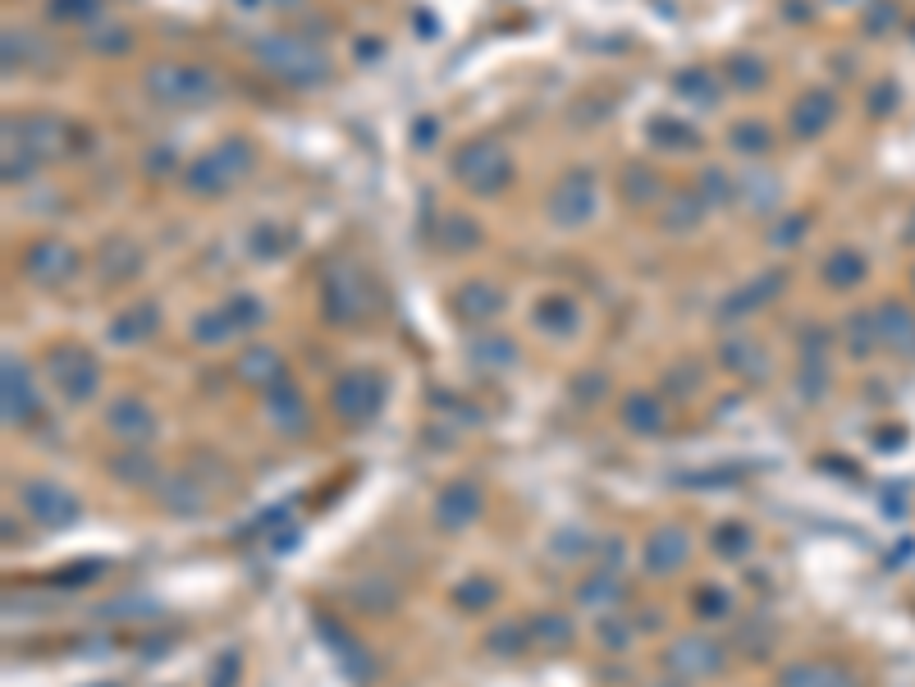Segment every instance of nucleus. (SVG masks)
Listing matches in <instances>:
<instances>
[{"mask_svg": "<svg viewBox=\"0 0 915 687\" xmlns=\"http://www.w3.org/2000/svg\"><path fill=\"white\" fill-rule=\"evenodd\" d=\"M257 60H261L265 74H275L288 87H321L334 74L330 56L317 47V41H307L298 33H271V37H261L257 41Z\"/></svg>", "mask_w": 915, "mask_h": 687, "instance_id": "f257e3e1", "label": "nucleus"}, {"mask_svg": "<svg viewBox=\"0 0 915 687\" xmlns=\"http://www.w3.org/2000/svg\"><path fill=\"white\" fill-rule=\"evenodd\" d=\"M454 180L467 184L472 193H481V197L504 193L508 180H512V161L495 138H472L454 151Z\"/></svg>", "mask_w": 915, "mask_h": 687, "instance_id": "f03ea898", "label": "nucleus"}, {"mask_svg": "<svg viewBox=\"0 0 915 687\" xmlns=\"http://www.w3.org/2000/svg\"><path fill=\"white\" fill-rule=\"evenodd\" d=\"M248 170H252V147L238 143V138H225L220 147L202 151V157L188 165L184 184H188L193 193H202V197H220L225 188H234Z\"/></svg>", "mask_w": 915, "mask_h": 687, "instance_id": "7ed1b4c3", "label": "nucleus"}, {"mask_svg": "<svg viewBox=\"0 0 915 687\" xmlns=\"http://www.w3.org/2000/svg\"><path fill=\"white\" fill-rule=\"evenodd\" d=\"M147 93L165 106H207L215 97V78L197 64H178V60H161L147 70Z\"/></svg>", "mask_w": 915, "mask_h": 687, "instance_id": "20e7f679", "label": "nucleus"}, {"mask_svg": "<svg viewBox=\"0 0 915 687\" xmlns=\"http://www.w3.org/2000/svg\"><path fill=\"white\" fill-rule=\"evenodd\" d=\"M321 303L330 321H362L371 312V290L357 266H330L321 280Z\"/></svg>", "mask_w": 915, "mask_h": 687, "instance_id": "39448f33", "label": "nucleus"}, {"mask_svg": "<svg viewBox=\"0 0 915 687\" xmlns=\"http://www.w3.org/2000/svg\"><path fill=\"white\" fill-rule=\"evenodd\" d=\"M595 211H599V188L586 170H572L549 197V216H554V225H564V230L586 225V220H595Z\"/></svg>", "mask_w": 915, "mask_h": 687, "instance_id": "423d86ee", "label": "nucleus"}, {"mask_svg": "<svg viewBox=\"0 0 915 687\" xmlns=\"http://www.w3.org/2000/svg\"><path fill=\"white\" fill-rule=\"evenodd\" d=\"M24 271L37 284H64L78 271V253L64 238H37L33 248L24 253Z\"/></svg>", "mask_w": 915, "mask_h": 687, "instance_id": "0eeeda50", "label": "nucleus"}, {"mask_svg": "<svg viewBox=\"0 0 915 687\" xmlns=\"http://www.w3.org/2000/svg\"><path fill=\"white\" fill-rule=\"evenodd\" d=\"M833 120H838V97L829 93V87H806L788 110V124H792L796 138H819Z\"/></svg>", "mask_w": 915, "mask_h": 687, "instance_id": "6e6552de", "label": "nucleus"}, {"mask_svg": "<svg viewBox=\"0 0 915 687\" xmlns=\"http://www.w3.org/2000/svg\"><path fill=\"white\" fill-rule=\"evenodd\" d=\"M51 376L70 398H87L97 390V363L87 358L78 344H64V348L51 353Z\"/></svg>", "mask_w": 915, "mask_h": 687, "instance_id": "1a4fd4ad", "label": "nucleus"}, {"mask_svg": "<svg viewBox=\"0 0 915 687\" xmlns=\"http://www.w3.org/2000/svg\"><path fill=\"white\" fill-rule=\"evenodd\" d=\"M375 404H381V381L367 376V371H353L334 385V408L344 413V422H367V417L375 413Z\"/></svg>", "mask_w": 915, "mask_h": 687, "instance_id": "9d476101", "label": "nucleus"}, {"mask_svg": "<svg viewBox=\"0 0 915 687\" xmlns=\"http://www.w3.org/2000/svg\"><path fill=\"white\" fill-rule=\"evenodd\" d=\"M875 330H879V344L902 348V353H915V312H911L906 303H879Z\"/></svg>", "mask_w": 915, "mask_h": 687, "instance_id": "9b49d317", "label": "nucleus"}, {"mask_svg": "<svg viewBox=\"0 0 915 687\" xmlns=\"http://www.w3.org/2000/svg\"><path fill=\"white\" fill-rule=\"evenodd\" d=\"M24 500L47 527H64V523L78 518V500L70 491H60V486H28Z\"/></svg>", "mask_w": 915, "mask_h": 687, "instance_id": "f8f14e48", "label": "nucleus"}, {"mask_svg": "<svg viewBox=\"0 0 915 687\" xmlns=\"http://www.w3.org/2000/svg\"><path fill=\"white\" fill-rule=\"evenodd\" d=\"M499 303L504 294L495 290V284H485V280H467L462 290L454 294V312L462 321H485V317H495L499 312Z\"/></svg>", "mask_w": 915, "mask_h": 687, "instance_id": "ddd939ff", "label": "nucleus"}, {"mask_svg": "<svg viewBox=\"0 0 915 687\" xmlns=\"http://www.w3.org/2000/svg\"><path fill=\"white\" fill-rule=\"evenodd\" d=\"M861 280H865V257L856 248H833L824 257V284L829 290H852Z\"/></svg>", "mask_w": 915, "mask_h": 687, "instance_id": "4468645a", "label": "nucleus"}, {"mask_svg": "<svg viewBox=\"0 0 915 687\" xmlns=\"http://www.w3.org/2000/svg\"><path fill=\"white\" fill-rule=\"evenodd\" d=\"M156 303H138V307H128V312H120L115 321H110V340L115 344H138V340H147L151 330H156Z\"/></svg>", "mask_w": 915, "mask_h": 687, "instance_id": "2eb2a0df", "label": "nucleus"}, {"mask_svg": "<svg viewBox=\"0 0 915 687\" xmlns=\"http://www.w3.org/2000/svg\"><path fill=\"white\" fill-rule=\"evenodd\" d=\"M673 93L687 97V101H696V106H714V101H719V78H714L709 70H701V64H691V70H682L673 78Z\"/></svg>", "mask_w": 915, "mask_h": 687, "instance_id": "dca6fc26", "label": "nucleus"}, {"mask_svg": "<svg viewBox=\"0 0 915 687\" xmlns=\"http://www.w3.org/2000/svg\"><path fill=\"white\" fill-rule=\"evenodd\" d=\"M33 408V385H28V371L5 363V413L10 422H24V413Z\"/></svg>", "mask_w": 915, "mask_h": 687, "instance_id": "f3484780", "label": "nucleus"}, {"mask_svg": "<svg viewBox=\"0 0 915 687\" xmlns=\"http://www.w3.org/2000/svg\"><path fill=\"white\" fill-rule=\"evenodd\" d=\"M535 326L549 330V335H568V330H577V303L572 298H545L541 307H535Z\"/></svg>", "mask_w": 915, "mask_h": 687, "instance_id": "a211bd4d", "label": "nucleus"}, {"mask_svg": "<svg viewBox=\"0 0 915 687\" xmlns=\"http://www.w3.org/2000/svg\"><path fill=\"white\" fill-rule=\"evenodd\" d=\"M732 147H738L742 157L761 161L765 151L774 147V133H769V124H761V120H742V124H732Z\"/></svg>", "mask_w": 915, "mask_h": 687, "instance_id": "6ab92c4d", "label": "nucleus"}, {"mask_svg": "<svg viewBox=\"0 0 915 687\" xmlns=\"http://www.w3.org/2000/svg\"><path fill=\"white\" fill-rule=\"evenodd\" d=\"M138 248H133L128 238H110L106 248H101V271L110 275V280H124V275H133L138 271Z\"/></svg>", "mask_w": 915, "mask_h": 687, "instance_id": "aec40b11", "label": "nucleus"}, {"mask_svg": "<svg viewBox=\"0 0 915 687\" xmlns=\"http://www.w3.org/2000/svg\"><path fill=\"white\" fill-rule=\"evenodd\" d=\"M728 78H732V87H742V93H751V87H761V83L769 78V70H765V60H761V56L738 51V56H728Z\"/></svg>", "mask_w": 915, "mask_h": 687, "instance_id": "412c9836", "label": "nucleus"}, {"mask_svg": "<svg viewBox=\"0 0 915 687\" xmlns=\"http://www.w3.org/2000/svg\"><path fill=\"white\" fill-rule=\"evenodd\" d=\"M742 193H746V207H751V211H769V207L778 203V193H783V188H778L774 174L751 170L746 180H742Z\"/></svg>", "mask_w": 915, "mask_h": 687, "instance_id": "4be33fe9", "label": "nucleus"}, {"mask_svg": "<svg viewBox=\"0 0 915 687\" xmlns=\"http://www.w3.org/2000/svg\"><path fill=\"white\" fill-rule=\"evenodd\" d=\"M24 147L33 157H51L60 147V120H28L24 124Z\"/></svg>", "mask_w": 915, "mask_h": 687, "instance_id": "5701e85b", "label": "nucleus"}, {"mask_svg": "<svg viewBox=\"0 0 915 687\" xmlns=\"http://www.w3.org/2000/svg\"><path fill=\"white\" fill-rule=\"evenodd\" d=\"M110 427L124 431V435H151L156 422L147 417L143 404H115V408H110Z\"/></svg>", "mask_w": 915, "mask_h": 687, "instance_id": "b1692460", "label": "nucleus"}, {"mask_svg": "<svg viewBox=\"0 0 915 687\" xmlns=\"http://www.w3.org/2000/svg\"><path fill=\"white\" fill-rule=\"evenodd\" d=\"M275 371H280L275 348H248L243 353V376H248V381L265 385V381H275Z\"/></svg>", "mask_w": 915, "mask_h": 687, "instance_id": "393cba45", "label": "nucleus"}, {"mask_svg": "<svg viewBox=\"0 0 915 687\" xmlns=\"http://www.w3.org/2000/svg\"><path fill=\"white\" fill-rule=\"evenodd\" d=\"M101 0H47V14L55 24H83V19H97Z\"/></svg>", "mask_w": 915, "mask_h": 687, "instance_id": "a878e982", "label": "nucleus"}, {"mask_svg": "<svg viewBox=\"0 0 915 687\" xmlns=\"http://www.w3.org/2000/svg\"><path fill=\"white\" fill-rule=\"evenodd\" d=\"M225 312H230L234 330H252V326H261V321H265V307H261V298H252V294L230 298V303H225Z\"/></svg>", "mask_w": 915, "mask_h": 687, "instance_id": "bb28decb", "label": "nucleus"}, {"mask_svg": "<svg viewBox=\"0 0 915 687\" xmlns=\"http://www.w3.org/2000/svg\"><path fill=\"white\" fill-rule=\"evenodd\" d=\"M454 514H458V523H467V518L477 514V495H472V486H454V491L440 500V518H444V523H454Z\"/></svg>", "mask_w": 915, "mask_h": 687, "instance_id": "cd10ccee", "label": "nucleus"}, {"mask_svg": "<svg viewBox=\"0 0 915 687\" xmlns=\"http://www.w3.org/2000/svg\"><path fill=\"white\" fill-rule=\"evenodd\" d=\"M682 550H687V541L678 537V531H659V537L651 541V568H673V560H682Z\"/></svg>", "mask_w": 915, "mask_h": 687, "instance_id": "c85d7f7f", "label": "nucleus"}, {"mask_svg": "<svg viewBox=\"0 0 915 687\" xmlns=\"http://www.w3.org/2000/svg\"><path fill=\"white\" fill-rule=\"evenodd\" d=\"M622 193H628L632 203H651V197L659 193V180H655V170H641V165H632L628 174H622Z\"/></svg>", "mask_w": 915, "mask_h": 687, "instance_id": "c756f323", "label": "nucleus"}, {"mask_svg": "<svg viewBox=\"0 0 915 687\" xmlns=\"http://www.w3.org/2000/svg\"><path fill=\"white\" fill-rule=\"evenodd\" d=\"M783 687H852L838 670H792Z\"/></svg>", "mask_w": 915, "mask_h": 687, "instance_id": "7c9ffc66", "label": "nucleus"}, {"mask_svg": "<svg viewBox=\"0 0 915 687\" xmlns=\"http://www.w3.org/2000/svg\"><path fill=\"white\" fill-rule=\"evenodd\" d=\"M193 330H197V340H202V344H220V340H230V335H234V321H230L225 307H220V312H207V317L197 321Z\"/></svg>", "mask_w": 915, "mask_h": 687, "instance_id": "2f4dec72", "label": "nucleus"}, {"mask_svg": "<svg viewBox=\"0 0 915 687\" xmlns=\"http://www.w3.org/2000/svg\"><path fill=\"white\" fill-rule=\"evenodd\" d=\"M284 230L280 225H257L252 234H248V248L257 253V257H280L284 248H288V238H280Z\"/></svg>", "mask_w": 915, "mask_h": 687, "instance_id": "473e14b6", "label": "nucleus"}, {"mask_svg": "<svg viewBox=\"0 0 915 687\" xmlns=\"http://www.w3.org/2000/svg\"><path fill=\"white\" fill-rule=\"evenodd\" d=\"M444 248H454V253H467V248H477V225L472 220H444Z\"/></svg>", "mask_w": 915, "mask_h": 687, "instance_id": "72a5a7b5", "label": "nucleus"}, {"mask_svg": "<svg viewBox=\"0 0 915 687\" xmlns=\"http://www.w3.org/2000/svg\"><path fill=\"white\" fill-rule=\"evenodd\" d=\"M668 124H673V120H655L651 124V138L655 143H664V147H696L701 143L691 128H682V120H678V128H668Z\"/></svg>", "mask_w": 915, "mask_h": 687, "instance_id": "f704fd0d", "label": "nucleus"}, {"mask_svg": "<svg viewBox=\"0 0 915 687\" xmlns=\"http://www.w3.org/2000/svg\"><path fill=\"white\" fill-rule=\"evenodd\" d=\"M696 220H701V203H696V197H682V203H673V207L664 211V225L668 230H691Z\"/></svg>", "mask_w": 915, "mask_h": 687, "instance_id": "c9c22d12", "label": "nucleus"}, {"mask_svg": "<svg viewBox=\"0 0 915 687\" xmlns=\"http://www.w3.org/2000/svg\"><path fill=\"white\" fill-rule=\"evenodd\" d=\"M811 225V216H788V220H778L774 225V234H769V243L774 248H792V243H801V230Z\"/></svg>", "mask_w": 915, "mask_h": 687, "instance_id": "e433bc0d", "label": "nucleus"}, {"mask_svg": "<svg viewBox=\"0 0 915 687\" xmlns=\"http://www.w3.org/2000/svg\"><path fill=\"white\" fill-rule=\"evenodd\" d=\"M92 47H97L101 56H120V51H128V33H124V28H101V33L92 37Z\"/></svg>", "mask_w": 915, "mask_h": 687, "instance_id": "4c0bfd02", "label": "nucleus"}, {"mask_svg": "<svg viewBox=\"0 0 915 687\" xmlns=\"http://www.w3.org/2000/svg\"><path fill=\"white\" fill-rule=\"evenodd\" d=\"M628 417H632V427H645V431L659 427V413H655L651 398H632V404H628Z\"/></svg>", "mask_w": 915, "mask_h": 687, "instance_id": "58836bf2", "label": "nucleus"}, {"mask_svg": "<svg viewBox=\"0 0 915 687\" xmlns=\"http://www.w3.org/2000/svg\"><path fill=\"white\" fill-rule=\"evenodd\" d=\"M412 143H417V147H431V143H435V120H417Z\"/></svg>", "mask_w": 915, "mask_h": 687, "instance_id": "ea45409f", "label": "nucleus"}, {"mask_svg": "<svg viewBox=\"0 0 915 687\" xmlns=\"http://www.w3.org/2000/svg\"><path fill=\"white\" fill-rule=\"evenodd\" d=\"M888 101H892V83H879L875 101H869V106H875V115H883V110H888Z\"/></svg>", "mask_w": 915, "mask_h": 687, "instance_id": "a19ab883", "label": "nucleus"}, {"mask_svg": "<svg viewBox=\"0 0 915 687\" xmlns=\"http://www.w3.org/2000/svg\"><path fill=\"white\" fill-rule=\"evenodd\" d=\"M869 14H875V19H869V33H883V28H888V14H892V10H888V5H875Z\"/></svg>", "mask_w": 915, "mask_h": 687, "instance_id": "79ce46f5", "label": "nucleus"}, {"mask_svg": "<svg viewBox=\"0 0 915 687\" xmlns=\"http://www.w3.org/2000/svg\"><path fill=\"white\" fill-rule=\"evenodd\" d=\"M906 238H911V243H915V216H911V225H906Z\"/></svg>", "mask_w": 915, "mask_h": 687, "instance_id": "37998d69", "label": "nucleus"}]
</instances>
